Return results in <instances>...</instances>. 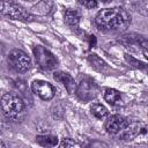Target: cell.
<instances>
[{
  "mask_svg": "<svg viewBox=\"0 0 148 148\" xmlns=\"http://www.w3.org/2000/svg\"><path fill=\"white\" fill-rule=\"evenodd\" d=\"M95 24L103 31H123L131 24V15L121 7L104 8L97 13Z\"/></svg>",
  "mask_w": 148,
  "mask_h": 148,
  "instance_id": "1",
  "label": "cell"
},
{
  "mask_svg": "<svg viewBox=\"0 0 148 148\" xmlns=\"http://www.w3.org/2000/svg\"><path fill=\"white\" fill-rule=\"evenodd\" d=\"M1 109L7 118L13 120H22L25 116V106L23 101L14 94H5L0 101Z\"/></svg>",
  "mask_w": 148,
  "mask_h": 148,
  "instance_id": "2",
  "label": "cell"
},
{
  "mask_svg": "<svg viewBox=\"0 0 148 148\" xmlns=\"http://www.w3.org/2000/svg\"><path fill=\"white\" fill-rule=\"evenodd\" d=\"M0 13L12 20L32 21L34 15L18 6L13 0H0Z\"/></svg>",
  "mask_w": 148,
  "mask_h": 148,
  "instance_id": "3",
  "label": "cell"
},
{
  "mask_svg": "<svg viewBox=\"0 0 148 148\" xmlns=\"http://www.w3.org/2000/svg\"><path fill=\"white\" fill-rule=\"evenodd\" d=\"M75 94L82 102H91L95 99L99 94V87L98 84L90 77H83L79 84L76 86Z\"/></svg>",
  "mask_w": 148,
  "mask_h": 148,
  "instance_id": "4",
  "label": "cell"
},
{
  "mask_svg": "<svg viewBox=\"0 0 148 148\" xmlns=\"http://www.w3.org/2000/svg\"><path fill=\"white\" fill-rule=\"evenodd\" d=\"M7 61H8V65L10 66V68H13L17 73H25L31 67L30 57L25 52H23L22 50H18V49H14L9 52V54L7 57Z\"/></svg>",
  "mask_w": 148,
  "mask_h": 148,
  "instance_id": "5",
  "label": "cell"
},
{
  "mask_svg": "<svg viewBox=\"0 0 148 148\" xmlns=\"http://www.w3.org/2000/svg\"><path fill=\"white\" fill-rule=\"evenodd\" d=\"M118 42L123 46H125L127 49H131V50H133L135 52H142L143 57L147 59V46H148V43H147V39L143 36L134 34V32L125 34V35H121L118 38Z\"/></svg>",
  "mask_w": 148,
  "mask_h": 148,
  "instance_id": "6",
  "label": "cell"
},
{
  "mask_svg": "<svg viewBox=\"0 0 148 148\" xmlns=\"http://www.w3.org/2000/svg\"><path fill=\"white\" fill-rule=\"evenodd\" d=\"M34 56L36 59L37 65L45 69V71H51L54 69L58 66V60L57 58L44 46L42 45H36L34 47Z\"/></svg>",
  "mask_w": 148,
  "mask_h": 148,
  "instance_id": "7",
  "label": "cell"
},
{
  "mask_svg": "<svg viewBox=\"0 0 148 148\" xmlns=\"http://www.w3.org/2000/svg\"><path fill=\"white\" fill-rule=\"evenodd\" d=\"M31 90L34 94H36L38 97H40L44 101H50L56 95L54 87L44 80H35L31 83Z\"/></svg>",
  "mask_w": 148,
  "mask_h": 148,
  "instance_id": "8",
  "label": "cell"
},
{
  "mask_svg": "<svg viewBox=\"0 0 148 148\" xmlns=\"http://www.w3.org/2000/svg\"><path fill=\"white\" fill-rule=\"evenodd\" d=\"M128 120L119 114H112L105 121V130L110 134H119L121 131H124L127 125Z\"/></svg>",
  "mask_w": 148,
  "mask_h": 148,
  "instance_id": "9",
  "label": "cell"
},
{
  "mask_svg": "<svg viewBox=\"0 0 148 148\" xmlns=\"http://www.w3.org/2000/svg\"><path fill=\"white\" fill-rule=\"evenodd\" d=\"M53 79L59 82L66 90L68 94H74L75 92V89H76V83L74 81V79L72 77L71 74L66 73V72H61V71H58V72H54L53 74Z\"/></svg>",
  "mask_w": 148,
  "mask_h": 148,
  "instance_id": "10",
  "label": "cell"
},
{
  "mask_svg": "<svg viewBox=\"0 0 148 148\" xmlns=\"http://www.w3.org/2000/svg\"><path fill=\"white\" fill-rule=\"evenodd\" d=\"M53 6H54V1L53 0H40L36 5H34L31 7V12L34 14H36V15L44 16V15L49 14L52 10Z\"/></svg>",
  "mask_w": 148,
  "mask_h": 148,
  "instance_id": "11",
  "label": "cell"
},
{
  "mask_svg": "<svg viewBox=\"0 0 148 148\" xmlns=\"http://www.w3.org/2000/svg\"><path fill=\"white\" fill-rule=\"evenodd\" d=\"M88 62L89 65L97 72H101V73H108L110 71V67L108 66V64L102 59L99 58L98 56L96 54H89L88 56Z\"/></svg>",
  "mask_w": 148,
  "mask_h": 148,
  "instance_id": "12",
  "label": "cell"
},
{
  "mask_svg": "<svg viewBox=\"0 0 148 148\" xmlns=\"http://www.w3.org/2000/svg\"><path fill=\"white\" fill-rule=\"evenodd\" d=\"M65 22L71 28H77L80 23V14L76 9L68 8L65 12Z\"/></svg>",
  "mask_w": 148,
  "mask_h": 148,
  "instance_id": "13",
  "label": "cell"
},
{
  "mask_svg": "<svg viewBox=\"0 0 148 148\" xmlns=\"http://www.w3.org/2000/svg\"><path fill=\"white\" fill-rule=\"evenodd\" d=\"M36 141L38 145H40L43 147H54L58 145V138L56 135H51V134L37 135Z\"/></svg>",
  "mask_w": 148,
  "mask_h": 148,
  "instance_id": "14",
  "label": "cell"
},
{
  "mask_svg": "<svg viewBox=\"0 0 148 148\" xmlns=\"http://www.w3.org/2000/svg\"><path fill=\"white\" fill-rule=\"evenodd\" d=\"M120 97H121V95L117 89L106 88L104 90V99L111 105H116L120 101Z\"/></svg>",
  "mask_w": 148,
  "mask_h": 148,
  "instance_id": "15",
  "label": "cell"
},
{
  "mask_svg": "<svg viewBox=\"0 0 148 148\" xmlns=\"http://www.w3.org/2000/svg\"><path fill=\"white\" fill-rule=\"evenodd\" d=\"M90 112L94 117H96L97 119H103L106 117L108 114V109L99 103H92L90 106Z\"/></svg>",
  "mask_w": 148,
  "mask_h": 148,
  "instance_id": "16",
  "label": "cell"
},
{
  "mask_svg": "<svg viewBox=\"0 0 148 148\" xmlns=\"http://www.w3.org/2000/svg\"><path fill=\"white\" fill-rule=\"evenodd\" d=\"M60 147H65V148H67V147H80V145L74 140H72L69 138H66V139H62V141L60 142Z\"/></svg>",
  "mask_w": 148,
  "mask_h": 148,
  "instance_id": "17",
  "label": "cell"
},
{
  "mask_svg": "<svg viewBox=\"0 0 148 148\" xmlns=\"http://www.w3.org/2000/svg\"><path fill=\"white\" fill-rule=\"evenodd\" d=\"M79 2L86 7V8H89V9H92L97 6V1L96 0H79Z\"/></svg>",
  "mask_w": 148,
  "mask_h": 148,
  "instance_id": "18",
  "label": "cell"
},
{
  "mask_svg": "<svg viewBox=\"0 0 148 148\" xmlns=\"http://www.w3.org/2000/svg\"><path fill=\"white\" fill-rule=\"evenodd\" d=\"M125 58H126V60H127L128 62L133 64V66H135V67H140V68H145V67H146V64H143V62H141V61L135 60L133 57H130L128 54H126V56H125Z\"/></svg>",
  "mask_w": 148,
  "mask_h": 148,
  "instance_id": "19",
  "label": "cell"
},
{
  "mask_svg": "<svg viewBox=\"0 0 148 148\" xmlns=\"http://www.w3.org/2000/svg\"><path fill=\"white\" fill-rule=\"evenodd\" d=\"M22 1H25V2H34V1H36V0H22Z\"/></svg>",
  "mask_w": 148,
  "mask_h": 148,
  "instance_id": "20",
  "label": "cell"
},
{
  "mask_svg": "<svg viewBox=\"0 0 148 148\" xmlns=\"http://www.w3.org/2000/svg\"><path fill=\"white\" fill-rule=\"evenodd\" d=\"M102 1H106V0H102Z\"/></svg>",
  "mask_w": 148,
  "mask_h": 148,
  "instance_id": "21",
  "label": "cell"
}]
</instances>
